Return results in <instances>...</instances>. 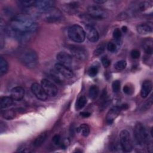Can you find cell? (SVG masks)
Instances as JSON below:
<instances>
[{
    "instance_id": "obj_37",
    "label": "cell",
    "mask_w": 153,
    "mask_h": 153,
    "mask_svg": "<svg viewBox=\"0 0 153 153\" xmlns=\"http://www.w3.org/2000/svg\"><path fill=\"white\" fill-rule=\"evenodd\" d=\"M107 49L111 53H115L117 51V46L115 42H109L107 45Z\"/></svg>"
},
{
    "instance_id": "obj_28",
    "label": "cell",
    "mask_w": 153,
    "mask_h": 153,
    "mask_svg": "<svg viewBox=\"0 0 153 153\" xmlns=\"http://www.w3.org/2000/svg\"><path fill=\"white\" fill-rule=\"evenodd\" d=\"M17 3L22 6L23 7H30L32 6H35V1H29V0H22L17 1Z\"/></svg>"
},
{
    "instance_id": "obj_34",
    "label": "cell",
    "mask_w": 153,
    "mask_h": 153,
    "mask_svg": "<svg viewBox=\"0 0 153 153\" xmlns=\"http://www.w3.org/2000/svg\"><path fill=\"white\" fill-rule=\"evenodd\" d=\"M121 87V82L119 80H115L112 84V90L115 93H117L120 91Z\"/></svg>"
},
{
    "instance_id": "obj_39",
    "label": "cell",
    "mask_w": 153,
    "mask_h": 153,
    "mask_svg": "<svg viewBox=\"0 0 153 153\" xmlns=\"http://www.w3.org/2000/svg\"><path fill=\"white\" fill-rule=\"evenodd\" d=\"M140 56V53L139 50L137 49H134L131 51V57L134 59H138Z\"/></svg>"
},
{
    "instance_id": "obj_26",
    "label": "cell",
    "mask_w": 153,
    "mask_h": 153,
    "mask_svg": "<svg viewBox=\"0 0 153 153\" xmlns=\"http://www.w3.org/2000/svg\"><path fill=\"white\" fill-rule=\"evenodd\" d=\"M143 49L145 53L148 54H152L153 51L152 41L151 39H148L143 43Z\"/></svg>"
},
{
    "instance_id": "obj_31",
    "label": "cell",
    "mask_w": 153,
    "mask_h": 153,
    "mask_svg": "<svg viewBox=\"0 0 153 153\" xmlns=\"http://www.w3.org/2000/svg\"><path fill=\"white\" fill-rule=\"evenodd\" d=\"M123 91L125 94H128V95H131L134 92V87L132 85L130 84H126L123 87Z\"/></svg>"
},
{
    "instance_id": "obj_18",
    "label": "cell",
    "mask_w": 153,
    "mask_h": 153,
    "mask_svg": "<svg viewBox=\"0 0 153 153\" xmlns=\"http://www.w3.org/2000/svg\"><path fill=\"white\" fill-rule=\"evenodd\" d=\"M79 7V4L78 2H71L66 4L64 7V10L70 14L77 13Z\"/></svg>"
},
{
    "instance_id": "obj_1",
    "label": "cell",
    "mask_w": 153,
    "mask_h": 153,
    "mask_svg": "<svg viewBox=\"0 0 153 153\" xmlns=\"http://www.w3.org/2000/svg\"><path fill=\"white\" fill-rule=\"evenodd\" d=\"M36 22L29 14H19L14 16L9 25L5 27V33L19 42H22L27 35H32L37 29Z\"/></svg>"
},
{
    "instance_id": "obj_20",
    "label": "cell",
    "mask_w": 153,
    "mask_h": 153,
    "mask_svg": "<svg viewBox=\"0 0 153 153\" xmlns=\"http://www.w3.org/2000/svg\"><path fill=\"white\" fill-rule=\"evenodd\" d=\"M47 136H48V132L47 131L41 133L35 138L33 142V145L36 147H39L41 146L44 143V142L45 141Z\"/></svg>"
},
{
    "instance_id": "obj_24",
    "label": "cell",
    "mask_w": 153,
    "mask_h": 153,
    "mask_svg": "<svg viewBox=\"0 0 153 153\" xmlns=\"http://www.w3.org/2000/svg\"><path fill=\"white\" fill-rule=\"evenodd\" d=\"M77 131L78 132H80L83 136L87 137L90 134V129L89 126L87 124H82L77 128Z\"/></svg>"
},
{
    "instance_id": "obj_9",
    "label": "cell",
    "mask_w": 153,
    "mask_h": 153,
    "mask_svg": "<svg viewBox=\"0 0 153 153\" xmlns=\"http://www.w3.org/2000/svg\"><path fill=\"white\" fill-rule=\"evenodd\" d=\"M41 85L48 96L54 97L57 94L58 90L54 83L47 79L41 80Z\"/></svg>"
},
{
    "instance_id": "obj_22",
    "label": "cell",
    "mask_w": 153,
    "mask_h": 153,
    "mask_svg": "<svg viewBox=\"0 0 153 153\" xmlns=\"http://www.w3.org/2000/svg\"><path fill=\"white\" fill-rule=\"evenodd\" d=\"M2 117L8 120H12L16 117V111L13 109H7L4 111H2L1 112Z\"/></svg>"
},
{
    "instance_id": "obj_23",
    "label": "cell",
    "mask_w": 153,
    "mask_h": 153,
    "mask_svg": "<svg viewBox=\"0 0 153 153\" xmlns=\"http://www.w3.org/2000/svg\"><path fill=\"white\" fill-rule=\"evenodd\" d=\"M99 90L97 85H91L88 90L89 97L91 99H95L97 97L99 94Z\"/></svg>"
},
{
    "instance_id": "obj_15",
    "label": "cell",
    "mask_w": 153,
    "mask_h": 153,
    "mask_svg": "<svg viewBox=\"0 0 153 153\" xmlns=\"http://www.w3.org/2000/svg\"><path fill=\"white\" fill-rule=\"evenodd\" d=\"M54 4V1L39 0V1H35V7L39 11V12H41L53 7Z\"/></svg>"
},
{
    "instance_id": "obj_43",
    "label": "cell",
    "mask_w": 153,
    "mask_h": 153,
    "mask_svg": "<svg viewBox=\"0 0 153 153\" xmlns=\"http://www.w3.org/2000/svg\"><path fill=\"white\" fill-rule=\"evenodd\" d=\"M121 107V110H126L128 108V105L127 104V103H124V104H123L120 106Z\"/></svg>"
},
{
    "instance_id": "obj_19",
    "label": "cell",
    "mask_w": 153,
    "mask_h": 153,
    "mask_svg": "<svg viewBox=\"0 0 153 153\" xmlns=\"http://www.w3.org/2000/svg\"><path fill=\"white\" fill-rule=\"evenodd\" d=\"M137 32L140 35H146L152 32V27L147 24L139 25L137 27Z\"/></svg>"
},
{
    "instance_id": "obj_10",
    "label": "cell",
    "mask_w": 153,
    "mask_h": 153,
    "mask_svg": "<svg viewBox=\"0 0 153 153\" xmlns=\"http://www.w3.org/2000/svg\"><path fill=\"white\" fill-rule=\"evenodd\" d=\"M31 91L35 96L41 101H45L48 98V95L45 92L41 85L34 82L31 85Z\"/></svg>"
},
{
    "instance_id": "obj_35",
    "label": "cell",
    "mask_w": 153,
    "mask_h": 153,
    "mask_svg": "<svg viewBox=\"0 0 153 153\" xmlns=\"http://www.w3.org/2000/svg\"><path fill=\"white\" fill-rule=\"evenodd\" d=\"M152 105V97H151L143 105V106L141 108L142 111H146L149 109Z\"/></svg>"
},
{
    "instance_id": "obj_11",
    "label": "cell",
    "mask_w": 153,
    "mask_h": 153,
    "mask_svg": "<svg viewBox=\"0 0 153 153\" xmlns=\"http://www.w3.org/2000/svg\"><path fill=\"white\" fill-rule=\"evenodd\" d=\"M85 33L87 38L91 42H96L99 39V33L97 30L91 25L85 26Z\"/></svg>"
},
{
    "instance_id": "obj_21",
    "label": "cell",
    "mask_w": 153,
    "mask_h": 153,
    "mask_svg": "<svg viewBox=\"0 0 153 153\" xmlns=\"http://www.w3.org/2000/svg\"><path fill=\"white\" fill-rule=\"evenodd\" d=\"M14 100L10 96H4L1 98V108H7L11 106L13 103Z\"/></svg>"
},
{
    "instance_id": "obj_3",
    "label": "cell",
    "mask_w": 153,
    "mask_h": 153,
    "mask_svg": "<svg viewBox=\"0 0 153 153\" xmlns=\"http://www.w3.org/2000/svg\"><path fill=\"white\" fill-rule=\"evenodd\" d=\"M39 14L42 20L48 23L58 22L62 20L63 18L61 11L54 7L39 12Z\"/></svg>"
},
{
    "instance_id": "obj_12",
    "label": "cell",
    "mask_w": 153,
    "mask_h": 153,
    "mask_svg": "<svg viewBox=\"0 0 153 153\" xmlns=\"http://www.w3.org/2000/svg\"><path fill=\"white\" fill-rule=\"evenodd\" d=\"M56 59L59 62V63L64 65L68 67L72 64V56L68 53L64 51L59 52L56 56Z\"/></svg>"
},
{
    "instance_id": "obj_25",
    "label": "cell",
    "mask_w": 153,
    "mask_h": 153,
    "mask_svg": "<svg viewBox=\"0 0 153 153\" xmlns=\"http://www.w3.org/2000/svg\"><path fill=\"white\" fill-rule=\"evenodd\" d=\"M8 71V63L2 57H0V75L2 76L7 73Z\"/></svg>"
},
{
    "instance_id": "obj_27",
    "label": "cell",
    "mask_w": 153,
    "mask_h": 153,
    "mask_svg": "<svg viewBox=\"0 0 153 153\" xmlns=\"http://www.w3.org/2000/svg\"><path fill=\"white\" fill-rule=\"evenodd\" d=\"M86 103H87V99H86L85 96H80L78 99V100L76 102V105H75L76 109L80 110V109H82L85 106Z\"/></svg>"
},
{
    "instance_id": "obj_4",
    "label": "cell",
    "mask_w": 153,
    "mask_h": 153,
    "mask_svg": "<svg viewBox=\"0 0 153 153\" xmlns=\"http://www.w3.org/2000/svg\"><path fill=\"white\" fill-rule=\"evenodd\" d=\"M134 135L137 143L141 146L147 145L149 142L148 132L143 124L140 122H137L135 124Z\"/></svg>"
},
{
    "instance_id": "obj_41",
    "label": "cell",
    "mask_w": 153,
    "mask_h": 153,
    "mask_svg": "<svg viewBox=\"0 0 153 153\" xmlns=\"http://www.w3.org/2000/svg\"><path fill=\"white\" fill-rule=\"evenodd\" d=\"M7 128V127L6 124L2 121H1V123H0V132H1V133L5 132Z\"/></svg>"
},
{
    "instance_id": "obj_16",
    "label": "cell",
    "mask_w": 153,
    "mask_h": 153,
    "mask_svg": "<svg viewBox=\"0 0 153 153\" xmlns=\"http://www.w3.org/2000/svg\"><path fill=\"white\" fill-rule=\"evenodd\" d=\"M25 96V90L22 87H15L11 90L10 96L14 100H21Z\"/></svg>"
},
{
    "instance_id": "obj_7",
    "label": "cell",
    "mask_w": 153,
    "mask_h": 153,
    "mask_svg": "<svg viewBox=\"0 0 153 153\" xmlns=\"http://www.w3.org/2000/svg\"><path fill=\"white\" fill-rule=\"evenodd\" d=\"M88 15L93 19L96 20L105 19L108 17V13L101 7L98 5H90L87 8Z\"/></svg>"
},
{
    "instance_id": "obj_17",
    "label": "cell",
    "mask_w": 153,
    "mask_h": 153,
    "mask_svg": "<svg viewBox=\"0 0 153 153\" xmlns=\"http://www.w3.org/2000/svg\"><path fill=\"white\" fill-rule=\"evenodd\" d=\"M152 88V82L150 80H145L142 85L141 90H140V95L142 97L145 98L146 97L149 93H151Z\"/></svg>"
},
{
    "instance_id": "obj_42",
    "label": "cell",
    "mask_w": 153,
    "mask_h": 153,
    "mask_svg": "<svg viewBox=\"0 0 153 153\" xmlns=\"http://www.w3.org/2000/svg\"><path fill=\"white\" fill-rule=\"evenodd\" d=\"M90 115H91V113L89 112H87V111H83V112H80V115L84 118H87V117H90Z\"/></svg>"
},
{
    "instance_id": "obj_6",
    "label": "cell",
    "mask_w": 153,
    "mask_h": 153,
    "mask_svg": "<svg viewBox=\"0 0 153 153\" xmlns=\"http://www.w3.org/2000/svg\"><path fill=\"white\" fill-rule=\"evenodd\" d=\"M120 145L123 150L126 152H131L133 149L132 140L130 133L126 130H123L120 133Z\"/></svg>"
},
{
    "instance_id": "obj_5",
    "label": "cell",
    "mask_w": 153,
    "mask_h": 153,
    "mask_svg": "<svg viewBox=\"0 0 153 153\" xmlns=\"http://www.w3.org/2000/svg\"><path fill=\"white\" fill-rule=\"evenodd\" d=\"M69 38L75 42H82L85 38L84 30L81 26L78 25L72 26L68 31Z\"/></svg>"
},
{
    "instance_id": "obj_44",
    "label": "cell",
    "mask_w": 153,
    "mask_h": 153,
    "mask_svg": "<svg viewBox=\"0 0 153 153\" xmlns=\"http://www.w3.org/2000/svg\"><path fill=\"white\" fill-rule=\"evenodd\" d=\"M106 2V1H105V0H94V2H95L96 4H102L105 3Z\"/></svg>"
},
{
    "instance_id": "obj_33",
    "label": "cell",
    "mask_w": 153,
    "mask_h": 153,
    "mask_svg": "<svg viewBox=\"0 0 153 153\" xmlns=\"http://www.w3.org/2000/svg\"><path fill=\"white\" fill-rule=\"evenodd\" d=\"M52 141L54 145L57 146H62L63 143V140L62 139V137H60V136L59 134L54 135L52 138Z\"/></svg>"
},
{
    "instance_id": "obj_8",
    "label": "cell",
    "mask_w": 153,
    "mask_h": 153,
    "mask_svg": "<svg viewBox=\"0 0 153 153\" xmlns=\"http://www.w3.org/2000/svg\"><path fill=\"white\" fill-rule=\"evenodd\" d=\"M69 50L72 56L76 59L84 61L88 57V53L87 50L82 47L79 45H71L69 46Z\"/></svg>"
},
{
    "instance_id": "obj_36",
    "label": "cell",
    "mask_w": 153,
    "mask_h": 153,
    "mask_svg": "<svg viewBox=\"0 0 153 153\" xmlns=\"http://www.w3.org/2000/svg\"><path fill=\"white\" fill-rule=\"evenodd\" d=\"M121 36H122V33H121V31L120 30V29L116 28L114 30L113 37L116 41H120V39L121 38Z\"/></svg>"
},
{
    "instance_id": "obj_14",
    "label": "cell",
    "mask_w": 153,
    "mask_h": 153,
    "mask_svg": "<svg viewBox=\"0 0 153 153\" xmlns=\"http://www.w3.org/2000/svg\"><path fill=\"white\" fill-rule=\"evenodd\" d=\"M121 111L122 110L120 106H115L111 108L110 110L108 112L106 117V121L107 124H111L113 123L114 121L118 117Z\"/></svg>"
},
{
    "instance_id": "obj_13",
    "label": "cell",
    "mask_w": 153,
    "mask_h": 153,
    "mask_svg": "<svg viewBox=\"0 0 153 153\" xmlns=\"http://www.w3.org/2000/svg\"><path fill=\"white\" fill-rule=\"evenodd\" d=\"M56 71L60 75L67 78H71L74 76L73 71L68 66L57 63L54 66Z\"/></svg>"
},
{
    "instance_id": "obj_38",
    "label": "cell",
    "mask_w": 153,
    "mask_h": 153,
    "mask_svg": "<svg viewBox=\"0 0 153 153\" xmlns=\"http://www.w3.org/2000/svg\"><path fill=\"white\" fill-rule=\"evenodd\" d=\"M102 65L103 66V67L105 68H108L111 65V60L106 57V56H105V57H103L102 58Z\"/></svg>"
},
{
    "instance_id": "obj_45",
    "label": "cell",
    "mask_w": 153,
    "mask_h": 153,
    "mask_svg": "<svg viewBox=\"0 0 153 153\" xmlns=\"http://www.w3.org/2000/svg\"><path fill=\"white\" fill-rule=\"evenodd\" d=\"M122 31L123 32H127V26H123V27H122Z\"/></svg>"
},
{
    "instance_id": "obj_2",
    "label": "cell",
    "mask_w": 153,
    "mask_h": 153,
    "mask_svg": "<svg viewBox=\"0 0 153 153\" xmlns=\"http://www.w3.org/2000/svg\"><path fill=\"white\" fill-rule=\"evenodd\" d=\"M18 58L20 63L27 68H34L38 63V56L36 53L30 48L22 49L19 52Z\"/></svg>"
},
{
    "instance_id": "obj_40",
    "label": "cell",
    "mask_w": 153,
    "mask_h": 153,
    "mask_svg": "<svg viewBox=\"0 0 153 153\" xmlns=\"http://www.w3.org/2000/svg\"><path fill=\"white\" fill-rule=\"evenodd\" d=\"M148 5H149V2H147L146 1L142 2L139 4V10L141 11L145 10V9L148 7Z\"/></svg>"
},
{
    "instance_id": "obj_29",
    "label": "cell",
    "mask_w": 153,
    "mask_h": 153,
    "mask_svg": "<svg viewBox=\"0 0 153 153\" xmlns=\"http://www.w3.org/2000/svg\"><path fill=\"white\" fill-rule=\"evenodd\" d=\"M127 66V62L124 60H121L116 62L114 65V68L117 71H120L124 70Z\"/></svg>"
},
{
    "instance_id": "obj_32",
    "label": "cell",
    "mask_w": 153,
    "mask_h": 153,
    "mask_svg": "<svg viewBox=\"0 0 153 153\" xmlns=\"http://www.w3.org/2000/svg\"><path fill=\"white\" fill-rule=\"evenodd\" d=\"M98 72H99L98 67L96 66H92L89 68L88 71V74L90 76L94 77L97 74Z\"/></svg>"
},
{
    "instance_id": "obj_30",
    "label": "cell",
    "mask_w": 153,
    "mask_h": 153,
    "mask_svg": "<svg viewBox=\"0 0 153 153\" xmlns=\"http://www.w3.org/2000/svg\"><path fill=\"white\" fill-rule=\"evenodd\" d=\"M105 44L102 43V44H99L96 48V49L94 50V52H93V55L94 56H100V54H102L104 51H105Z\"/></svg>"
}]
</instances>
